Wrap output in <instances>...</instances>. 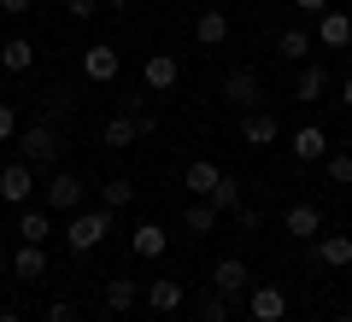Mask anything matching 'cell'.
Segmentation results:
<instances>
[{"label":"cell","mask_w":352,"mask_h":322,"mask_svg":"<svg viewBox=\"0 0 352 322\" xmlns=\"http://www.w3.org/2000/svg\"><path fill=\"white\" fill-rule=\"evenodd\" d=\"M141 299H147L159 317H170V310H182V299H188V293H182V281H176V275H153V281L141 287Z\"/></svg>","instance_id":"cell-12"},{"label":"cell","mask_w":352,"mask_h":322,"mask_svg":"<svg viewBox=\"0 0 352 322\" xmlns=\"http://www.w3.org/2000/svg\"><path fill=\"white\" fill-rule=\"evenodd\" d=\"M276 53H282L288 65H305V59L317 53V36H311V30H282V36H276Z\"/></svg>","instance_id":"cell-21"},{"label":"cell","mask_w":352,"mask_h":322,"mask_svg":"<svg viewBox=\"0 0 352 322\" xmlns=\"http://www.w3.org/2000/svg\"><path fill=\"white\" fill-rule=\"evenodd\" d=\"M346 41H352V18L329 6V12L317 18V47H346Z\"/></svg>","instance_id":"cell-20"},{"label":"cell","mask_w":352,"mask_h":322,"mask_svg":"<svg viewBox=\"0 0 352 322\" xmlns=\"http://www.w3.org/2000/svg\"><path fill=\"white\" fill-rule=\"evenodd\" d=\"M12 275H18V281H41V275H47V246H36V240H18V252H12Z\"/></svg>","instance_id":"cell-15"},{"label":"cell","mask_w":352,"mask_h":322,"mask_svg":"<svg viewBox=\"0 0 352 322\" xmlns=\"http://www.w3.org/2000/svg\"><path fill=\"white\" fill-rule=\"evenodd\" d=\"M346 135H352V112H346Z\"/></svg>","instance_id":"cell-43"},{"label":"cell","mask_w":352,"mask_h":322,"mask_svg":"<svg viewBox=\"0 0 352 322\" xmlns=\"http://www.w3.org/2000/svg\"><path fill=\"white\" fill-rule=\"evenodd\" d=\"M100 141H106L112 152H124V147H135V141H141V129H135V117H124V112H118L112 124L100 129Z\"/></svg>","instance_id":"cell-27"},{"label":"cell","mask_w":352,"mask_h":322,"mask_svg":"<svg viewBox=\"0 0 352 322\" xmlns=\"http://www.w3.org/2000/svg\"><path fill=\"white\" fill-rule=\"evenodd\" d=\"M135 299H141V281H129V275H112V281L100 287V305L112 310V317H124V310L135 305Z\"/></svg>","instance_id":"cell-19"},{"label":"cell","mask_w":352,"mask_h":322,"mask_svg":"<svg viewBox=\"0 0 352 322\" xmlns=\"http://www.w3.org/2000/svg\"><path fill=\"white\" fill-rule=\"evenodd\" d=\"M71 112H76V100H71V88H47V94H41V117H47V124H71Z\"/></svg>","instance_id":"cell-25"},{"label":"cell","mask_w":352,"mask_h":322,"mask_svg":"<svg viewBox=\"0 0 352 322\" xmlns=\"http://www.w3.org/2000/svg\"><path fill=\"white\" fill-rule=\"evenodd\" d=\"M41 205H47V211H82V176L47 170V182H41Z\"/></svg>","instance_id":"cell-4"},{"label":"cell","mask_w":352,"mask_h":322,"mask_svg":"<svg viewBox=\"0 0 352 322\" xmlns=\"http://www.w3.org/2000/svg\"><path fill=\"white\" fill-rule=\"evenodd\" d=\"M6 275H12V258H6V252H0V287H6Z\"/></svg>","instance_id":"cell-40"},{"label":"cell","mask_w":352,"mask_h":322,"mask_svg":"<svg viewBox=\"0 0 352 322\" xmlns=\"http://www.w3.org/2000/svg\"><path fill=\"white\" fill-rule=\"evenodd\" d=\"M229 305H235V299H229V293H217V287H212V293L200 299V317H206V322H229Z\"/></svg>","instance_id":"cell-31"},{"label":"cell","mask_w":352,"mask_h":322,"mask_svg":"<svg viewBox=\"0 0 352 322\" xmlns=\"http://www.w3.org/2000/svg\"><path fill=\"white\" fill-rule=\"evenodd\" d=\"M176 76H182L176 53H147V65H141V82H147V94H170Z\"/></svg>","instance_id":"cell-9"},{"label":"cell","mask_w":352,"mask_h":322,"mask_svg":"<svg viewBox=\"0 0 352 322\" xmlns=\"http://www.w3.org/2000/svg\"><path fill=\"white\" fill-rule=\"evenodd\" d=\"M294 12H305V18H323V12H329V0H294Z\"/></svg>","instance_id":"cell-37"},{"label":"cell","mask_w":352,"mask_h":322,"mask_svg":"<svg viewBox=\"0 0 352 322\" xmlns=\"http://www.w3.org/2000/svg\"><path fill=\"white\" fill-rule=\"evenodd\" d=\"M223 106H235V112H258L264 106V82L252 65H235V71L223 76Z\"/></svg>","instance_id":"cell-3"},{"label":"cell","mask_w":352,"mask_h":322,"mask_svg":"<svg viewBox=\"0 0 352 322\" xmlns=\"http://www.w3.org/2000/svg\"><path fill=\"white\" fill-rule=\"evenodd\" d=\"M0 65H6V71H30V65H36V41H30V36H6V41H0Z\"/></svg>","instance_id":"cell-23"},{"label":"cell","mask_w":352,"mask_h":322,"mask_svg":"<svg viewBox=\"0 0 352 322\" xmlns=\"http://www.w3.org/2000/svg\"><path fill=\"white\" fill-rule=\"evenodd\" d=\"M194 41H200V47H217V41H229V12H223V6H206V12L194 18Z\"/></svg>","instance_id":"cell-17"},{"label":"cell","mask_w":352,"mask_h":322,"mask_svg":"<svg viewBox=\"0 0 352 322\" xmlns=\"http://www.w3.org/2000/svg\"><path fill=\"white\" fill-rule=\"evenodd\" d=\"M212 287H217V293H229V299H241L252 287V275H247V264H241V258H217L212 264Z\"/></svg>","instance_id":"cell-14"},{"label":"cell","mask_w":352,"mask_h":322,"mask_svg":"<svg viewBox=\"0 0 352 322\" xmlns=\"http://www.w3.org/2000/svg\"><path fill=\"white\" fill-rule=\"evenodd\" d=\"M18 159H24L30 164V170H59V159H65V129L59 124H47V117H36V124H30V129H18Z\"/></svg>","instance_id":"cell-1"},{"label":"cell","mask_w":352,"mask_h":322,"mask_svg":"<svg viewBox=\"0 0 352 322\" xmlns=\"http://www.w3.org/2000/svg\"><path fill=\"white\" fill-rule=\"evenodd\" d=\"M0 322H24V317H18V310H0Z\"/></svg>","instance_id":"cell-42"},{"label":"cell","mask_w":352,"mask_h":322,"mask_svg":"<svg viewBox=\"0 0 352 322\" xmlns=\"http://www.w3.org/2000/svg\"><path fill=\"white\" fill-rule=\"evenodd\" d=\"M288 152L300 164H317V159H329V135H323V124H300L288 135Z\"/></svg>","instance_id":"cell-10"},{"label":"cell","mask_w":352,"mask_h":322,"mask_svg":"<svg viewBox=\"0 0 352 322\" xmlns=\"http://www.w3.org/2000/svg\"><path fill=\"white\" fill-rule=\"evenodd\" d=\"M335 322H352V317H335Z\"/></svg>","instance_id":"cell-44"},{"label":"cell","mask_w":352,"mask_h":322,"mask_svg":"<svg viewBox=\"0 0 352 322\" xmlns=\"http://www.w3.org/2000/svg\"><path fill=\"white\" fill-rule=\"evenodd\" d=\"M129 199H135V182H129V176H112V182H100V205H106V211H124Z\"/></svg>","instance_id":"cell-28"},{"label":"cell","mask_w":352,"mask_h":322,"mask_svg":"<svg viewBox=\"0 0 352 322\" xmlns=\"http://www.w3.org/2000/svg\"><path fill=\"white\" fill-rule=\"evenodd\" d=\"M235 223L247 229V235H258V229H264V211L252 205V199H241V205H235Z\"/></svg>","instance_id":"cell-32"},{"label":"cell","mask_w":352,"mask_h":322,"mask_svg":"<svg viewBox=\"0 0 352 322\" xmlns=\"http://www.w3.org/2000/svg\"><path fill=\"white\" fill-rule=\"evenodd\" d=\"M241 141L247 147H270V141H282V124H276V112H241Z\"/></svg>","instance_id":"cell-11"},{"label":"cell","mask_w":352,"mask_h":322,"mask_svg":"<svg viewBox=\"0 0 352 322\" xmlns=\"http://www.w3.org/2000/svg\"><path fill=\"white\" fill-rule=\"evenodd\" d=\"M282 229H288L294 240H305V246H311V240L323 235V211H317L311 199H294V205L282 211Z\"/></svg>","instance_id":"cell-7"},{"label":"cell","mask_w":352,"mask_h":322,"mask_svg":"<svg viewBox=\"0 0 352 322\" xmlns=\"http://www.w3.org/2000/svg\"><path fill=\"white\" fill-rule=\"evenodd\" d=\"M18 235H24V240H36V246H47L53 217H47V211H36V205H24V211H18Z\"/></svg>","instance_id":"cell-26"},{"label":"cell","mask_w":352,"mask_h":322,"mask_svg":"<svg viewBox=\"0 0 352 322\" xmlns=\"http://www.w3.org/2000/svg\"><path fill=\"white\" fill-rule=\"evenodd\" d=\"M30 6H36V0H0V12H6V18H24Z\"/></svg>","instance_id":"cell-38"},{"label":"cell","mask_w":352,"mask_h":322,"mask_svg":"<svg viewBox=\"0 0 352 322\" xmlns=\"http://www.w3.org/2000/svg\"><path fill=\"white\" fill-rule=\"evenodd\" d=\"M112 235V211L106 205H94V211H71V229H65V246L82 258V252H94L100 240Z\"/></svg>","instance_id":"cell-2"},{"label":"cell","mask_w":352,"mask_h":322,"mask_svg":"<svg viewBox=\"0 0 352 322\" xmlns=\"http://www.w3.org/2000/svg\"><path fill=\"white\" fill-rule=\"evenodd\" d=\"M118 112H124V117H141V112H147V94H118Z\"/></svg>","instance_id":"cell-34"},{"label":"cell","mask_w":352,"mask_h":322,"mask_svg":"<svg viewBox=\"0 0 352 322\" xmlns=\"http://www.w3.org/2000/svg\"><path fill=\"white\" fill-rule=\"evenodd\" d=\"M217 182H223V170H217L212 159H194L188 170H182V187H188L194 199H212V187H217Z\"/></svg>","instance_id":"cell-18"},{"label":"cell","mask_w":352,"mask_h":322,"mask_svg":"<svg viewBox=\"0 0 352 322\" xmlns=\"http://www.w3.org/2000/svg\"><path fill=\"white\" fill-rule=\"evenodd\" d=\"M311 264H323V270H346V264H352V235H317L311 240Z\"/></svg>","instance_id":"cell-13"},{"label":"cell","mask_w":352,"mask_h":322,"mask_svg":"<svg viewBox=\"0 0 352 322\" xmlns=\"http://www.w3.org/2000/svg\"><path fill=\"white\" fill-rule=\"evenodd\" d=\"M65 12H71V18H76V24H88V18L100 12V0H65Z\"/></svg>","instance_id":"cell-33"},{"label":"cell","mask_w":352,"mask_h":322,"mask_svg":"<svg viewBox=\"0 0 352 322\" xmlns=\"http://www.w3.org/2000/svg\"><path fill=\"white\" fill-rule=\"evenodd\" d=\"M329 94V71L317 59H305L300 65V76H294V100H300V106H311V100H323Z\"/></svg>","instance_id":"cell-16"},{"label":"cell","mask_w":352,"mask_h":322,"mask_svg":"<svg viewBox=\"0 0 352 322\" xmlns=\"http://www.w3.org/2000/svg\"><path fill=\"white\" fill-rule=\"evenodd\" d=\"M47 322H76V305H71V299H53V305H47Z\"/></svg>","instance_id":"cell-35"},{"label":"cell","mask_w":352,"mask_h":322,"mask_svg":"<svg viewBox=\"0 0 352 322\" xmlns=\"http://www.w3.org/2000/svg\"><path fill=\"white\" fill-rule=\"evenodd\" d=\"M323 170H329V182H335V187H352V152H329Z\"/></svg>","instance_id":"cell-29"},{"label":"cell","mask_w":352,"mask_h":322,"mask_svg":"<svg viewBox=\"0 0 352 322\" xmlns=\"http://www.w3.org/2000/svg\"><path fill=\"white\" fill-rule=\"evenodd\" d=\"M100 6H118V12H129V6H135V0H100Z\"/></svg>","instance_id":"cell-41"},{"label":"cell","mask_w":352,"mask_h":322,"mask_svg":"<svg viewBox=\"0 0 352 322\" xmlns=\"http://www.w3.org/2000/svg\"><path fill=\"white\" fill-rule=\"evenodd\" d=\"M335 100H340V106H346V112H352V76H346V82H340V94H335Z\"/></svg>","instance_id":"cell-39"},{"label":"cell","mask_w":352,"mask_h":322,"mask_svg":"<svg viewBox=\"0 0 352 322\" xmlns=\"http://www.w3.org/2000/svg\"><path fill=\"white\" fill-rule=\"evenodd\" d=\"M118 47L112 41H94V47H82V76L88 82H118Z\"/></svg>","instance_id":"cell-8"},{"label":"cell","mask_w":352,"mask_h":322,"mask_svg":"<svg viewBox=\"0 0 352 322\" xmlns=\"http://www.w3.org/2000/svg\"><path fill=\"white\" fill-rule=\"evenodd\" d=\"M212 205H217V211H235V205H241V182H235L229 170H223V182L212 187Z\"/></svg>","instance_id":"cell-30"},{"label":"cell","mask_w":352,"mask_h":322,"mask_svg":"<svg viewBox=\"0 0 352 322\" xmlns=\"http://www.w3.org/2000/svg\"><path fill=\"white\" fill-rule=\"evenodd\" d=\"M247 317H252V322H282V317H288V293H282L276 281L247 287Z\"/></svg>","instance_id":"cell-5"},{"label":"cell","mask_w":352,"mask_h":322,"mask_svg":"<svg viewBox=\"0 0 352 322\" xmlns=\"http://www.w3.org/2000/svg\"><path fill=\"white\" fill-rule=\"evenodd\" d=\"M12 135H18V112L0 100V141H12Z\"/></svg>","instance_id":"cell-36"},{"label":"cell","mask_w":352,"mask_h":322,"mask_svg":"<svg viewBox=\"0 0 352 322\" xmlns=\"http://www.w3.org/2000/svg\"><path fill=\"white\" fill-rule=\"evenodd\" d=\"M164 246H170V235H164L159 223H141L135 235H129V252H135V258H164Z\"/></svg>","instance_id":"cell-24"},{"label":"cell","mask_w":352,"mask_h":322,"mask_svg":"<svg viewBox=\"0 0 352 322\" xmlns=\"http://www.w3.org/2000/svg\"><path fill=\"white\" fill-rule=\"evenodd\" d=\"M0 199H6V205H18V211L36 199V170H30L24 159H12L6 170H0Z\"/></svg>","instance_id":"cell-6"},{"label":"cell","mask_w":352,"mask_h":322,"mask_svg":"<svg viewBox=\"0 0 352 322\" xmlns=\"http://www.w3.org/2000/svg\"><path fill=\"white\" fill-rule=\"evenodd\" d=\"M217 223H223V211H217V205H212V199H194V205H188V211H182V229H188V235H194V240H200V235H212V229H217Z\"/></svg>","instance_id":"cell-22"}]
</instances>
